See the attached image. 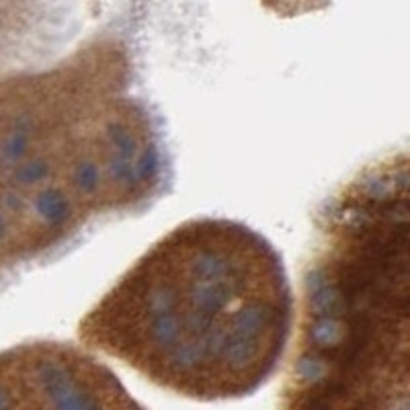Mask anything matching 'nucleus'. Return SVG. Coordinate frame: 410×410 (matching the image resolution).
Returning <instances> with one entry per match:
<instances>
[{"instance_id":"1","label":"nucleus","mask_w":410,"mask_h":410,"mask_svg":"<svg viewBox=\"0 0 410 410\" xmlns=\"http://www.w3.org/2000/svg\"><path fill=\"white\" fill-rule=\"evenodd\" d=\"M173 183L162 119L115 56L0 89V279Z\"/></svg>"},{"instance_id":"2","label":"nucleus","mask_w":410,"mask_h":410,"mask_svg":"<svg viewBox=\"0 0 410 410\" xmlns=\"http://www.w3.org/2000/svg\"><path fill=\"white\" fill-rule=\"evenodd\" d=\"M293 292L273 244L199 217L160 238L80 322V338L191 394L251 390L279 363Z\"/></svg>"}]
</instances>
